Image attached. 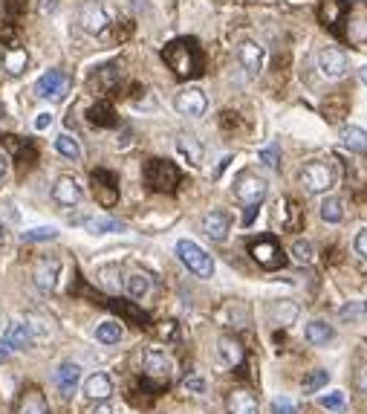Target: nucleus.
<instances>
[{"label":"nucleus","mask_w":367,"mask_h":414,"mask_svg":"<svg viewBox=\"0 0 367 414\" xmlns=\"http://www.w3.org/2000/svg\"><path fill=\"white\" fill-rule=\"evenodd\" d=\"M162 61L173 70V75L188 82L203 73V50L194 38H177L168 47H162Z\"/></svg>","instance_id":"obj_1"},{"label":"nucleus","mask_w":367,"mask_h":414,"mask_svg":"<svg viewBox=\"0 0 367 414\" xmlns=\"http://www.w3.org/2000/svg\"><path fill=\"white\" fill-rule=\"evenodd\" d=\"M145 183L153 188V191H173L180 186V168L173 165L171 160H162V156H153V160L145 163Z\"/></svg>","instance_id":"obj_2"},{"label":"nucleus","mask_w":367,"mask_h":414,"mask_svg":"<svg viewBox=\"0 0 367 414\" xmlns=\"http://www.w3.org/2000/svg\"><path fill=\"white\" fill-rule=\"evenodd\" d=\"M298 180L306 191H313V194H324V191H330L333 183H336V171L321 163V160H310V163H304L301 174H298Z\"/></svg>","instance_id":"obj_3"},{"label":"nucleus","mask_w":367,"mask_h":414,"mask_svg":"<svg viewBox=\"0 0 367 414\" xmlns=\"http://www.w3.org/2000/svg\"><path fill=\"white\" fill-rule=\"evenodd\" d=\"M177 258L194 275H200V279H211V275H214V261H211V255L205 249H200L194 241H180L177 244Z\"/></svg>","instance_id":"obj_4"},{"label":"nucleus","mask_w":367,"mask_h":414,"mask_svg":"<svg viewBox=\"0 0 367 414\" xmlns=\"http://www.w3.org/2000/svg\"><path fill=\"white\" fill-rule=\"evenodd\" d=\"M79 24L90 35H104L113 27V15H110V9L104 3H99V0H90V3L81 9V15H79Z\"/></svg>","instance_id":"obj_5"},{"label":"nucleus","mask_w":367,"mask_h":414,"mask_svg":"<svg viewBox=\"0 0 367 414\" xmlns=\"http://www.w3.org/2000/svg\"><path fill=\"white\" fill-rule=\"evenodd\" d=\"M235 194L237 200L246 206H260V200L266 197V180L252 171H243L237 180H235Z\"/></svg>","instance_id":"obj_6"},{"label":"nucleus","mask_w":367,"mask_h":414,"mask_svg":"<svg viewBox=\"0 0 367 414\" xmlns=\"http://www.w3.org/2000/svg\"><path fill=\"white\" fill-rule=\"evenodd\" d=\"M252 255H255V261L260 267H266V269H281L286 264V255H283V249L278 246L275 238H258V241H252Z\"/></svg>","instance_id":"obj_7"},{"label":"nucleus","mask_w":367,"mask_h":414,"mask_svg":"<svg viewBox=\"0 0 367 414\" xmlns=\"http://www.w3.org/2000/svg\"><path fill=\"white\" fill-rule=\"evenodd\" d=\"M173 108H177L182 116H203L208 110V96L200 90V87H182L173 98Z\"/></svg>","instance_id":"obj_8"},{"label":"nucleus","mask_w":367,"mask_h":414,"mask_svg":"<svg viewBox=\"0 0 367 414\" xmlns=\"http://www.w3.org/2000/svg\"><path fill=\"white\" fill-rule=\"evenodd\" d=\"M67 84H70L67 73H61V70H47V73L35 82V96H41V98H52V102H58V98H64Z\"/></svg>","instance_id":"obj_9"},{"label":"nucleus","mask_w":367,"mask_h":414,"mask_svg":"<svg viewBox=\"0 0 367 414\" xmlns=\"http://www.w3.org/2000/svg\"><path fill=\"white\" fill-rule=\"evenodd\" d=\"M318 70L327 78H341L347 70H350V58H347V52H341L338 47H327L318 52Z\"/></svg>","instance_id":"obj_10"},{"label":"nucleus","mask_w":367,"mask_h":414,"mask_svg":"<svg viewBox=\"0 0 367 414\" xmlns=\"http://www.w3.org/2000/svg\"><path fill=\"white\" fill-rule=\"evenodd\" d=\"M93 194L95 200H99L102 206H113L116 200H119V186H116V174L113 171H93Z\"/></svg>","instance_id":"obj_11"},{"label":"nucleus","mask_w":367,"mask_h":414,"mask_svg":"<svg viewBox=\"0 0 367 414\" xmlns=\"http://www.w3.org/2000/svg\"><path fill=\"white\" fill-rule=\"evenodd\" d=\"M142 371L148 374L150 380H168V374L173 371V362H171V357H168L165 350L148 348V350L142 353Z\"/></svg>","instance_id":"obj_12"},{"label":"nucleus","mask_w":367,"mask_h":414,"mask_svg":"<svg viewBox=\"0 0 367 414\" xmlns=\"http://www.w3.org/2000/svg\"><path fill=\"white\" fill-rule=\"evenodd\" d=\"M347 17V0H321L318 3V21L330 32H344Z\"/></svg>","instance_id":"obj_13"},{"label":"nucleus","mask_w":367,"mask_h":414,"mask_svg":"<svg viewBox=\"0 0 367 414\" xmlns=\"http://www.w3.org/2000/svg\"><path fill=\"white\" fill-rule=\"evenodd\" d=\"M237 64L249 73V75H258L263 70V47L255 44V41H249V38H243V41L237 44Z\"/></svg>","instance_id":"obj_14"},{"label":"nucleus","mask_w":367,"mask_h":414,"mask_svg":"<svg viewBox=\"0 0 367 414\" xmlns=\"http://www.w3.org/2000/svg\"><path fill=\"white\" fill-rule=\"evenodd\" d=\"M173 145H177V154L182 156L188 165H194V168L203 165V160H205V145L197 140L194 133H177Z\"/></svg>","instance_id":"obj_15"},{"label":"nucleus","mask_w":367,"mask_h":414,"mask_svg":"<svg viewBox=\"0 0 367 414\" xmlns=\"http://www.w3.org/2000/svg\"><path fill=\"white\" fill-rule=\"evenodd\" d=\"M35 284L41 290H55L58 287V279H61V261L55 258V255H47L35 264Z\"/></svg>","instance_id":"obj_16"},{"label":"nucleus","mask_w":367,"mask_h":414,"mask_svg":"<svg viewBox=\"0 0 367 414\" xmlns=\"http://www.w3.org/2000/svg\"><path fill=\"white\" fill-rule=\"evenodd\" d=\"M81 197H84V191H81L79 183L72 180V177H58V180H55V186H52V200H55L58 206H79Z\"/></svg>","instance_id":"obj_17"},{"label":"nucleus","mask_w":367,"mask_h":414,"mask_svg":"<svg viewBox=\"0 0 367 414\" xmlns=\"http://www.w3.org/2000/svg\"><path fill=\"white\" fill-rule=\"evenodd\" d=\"M81 383V365L79 362H61L55 371V385L61 391V397H72L75 388Z\"/></svg>","instance_id":"obj_18"},{"label":"nucleus","mask_w":367,"mask_h":414,"mask_svg":"<svg viewBox=\"0 0 367 414\" xmlns=\"http://www.w3.org/2000/svg\"><path fill=\"white\" fill-rule=\"evenodd\" d=\"M84 397L95 400V403H107L113 397V380L107 377V374H102V371L90 374V377L84 380Z\"/></svg>","instance_id":"obj_19"},{"label":"nucleus","mask_w":367,"mask_h":414,"mask_svg":"<svg viewBox=\"0 0 367 414\" xmlns=\"http://www.w3.org/2000/svg\"><path fill=\"white\" fill-rule=\"evenodd\" d=\"M228 229H231V221H228L226 212L214 209V212H205V214H203V232L208 235L211 241L223 244V241L228 238Z\"/></svg>","instance_id":"obj_20"},{"label":"nucleus","mask_w":367,"mask_h":414,"mask_svg":"<svg viewBox=\"0 0 367 414\" xmlns=\"http://www.w3.org/2000/svg\"><path fill=\"white\" fill-rule=\"evenodd\" d=\"M226 408H228V414H260V406L255 400V394L246 391V388L231 391L226 397Z\"/></svg>","instance_id":"obj_21"},{"label":"nucleus","mask_w":367,"mask_h":414,"mask_svg":"<svg viewBox=\"0 0 367 414\" xmlns=\"http://www.w3.org/2000/svg\"><path fill=\"white\" fill-rule=\"evenodd\" d=\"M217 357H220V362L228 365V368H240L243 360H246V350H243V345H240L235 337H223V339L217 342Z\"/></svg>","instance_id":"obj_22"},{"label":"nucleus","mask_w":367,"mask_h":414,"mask_svg":"<svg viewBox=\"0 0 367 414\" xmlns=\"http://www.w3.org/2000/svg\"><path fill=\"white\" fill-rule=\"evenodd\" d=\"M338 140H341V145H344L347 151H353V154H367V131H364V128L347 125V128H341Z\"/></svg>","instance_id":"obj_23"},{"label":"nucleus","mask_w":367,"mask_h":414,"mask_svg":"<svg viewBox=\"0 0 367 414\" xmlns=\"http://www.w3.org/2000/svg\"><path fill=\"white\" fill-rule=\"evenodd\" d=\"M333 337H336L333 325H327L321 319H313L310 325L304 327V339L310 342V345H327V342H333Z\"/></svg>","instance_id":"obj_24"},{"label":"nucleus","mask_w":367,"mask_h":414,"mask_svg":"<svg viewBox=\"0 0 367 414\" xmlns=\"http://www.w3.org/2000/svg\"><path fill=\"white\" fill-rule=\"evenodd\" d=\"M26 64H29L26 50L17 47V44H9L6 52H3V67H6V73H9V75H21V73L26 70Z\"/></svg>","instance_id":"obj_25"},{"label":"nucleus","mask_w":367,"mask_h":414,"mask_svg":"<svg viewBox=\"0 0 367 414\" xmlns=\"http://www.w3.org/2000/svg\"><path fill=\"white\" fill-rule=\"evenodd\" d=\"M3 339L9 342V348H12V350H26V348L32 345V327H29V325H24V322H12Z\"/></svg>","instance_id":"obj_26"},{"label":"nucleus","mask_w":367,"mask_h":414,"mask_svg":"<svg viewBox=\"0 0 367 414\" xmlns=\"http://www.w3.org/2000/svg\"><path fill=\"white\" fill-rule=\"evenodd\" d=\"M87 119L93 122V125H99V128H116V110H113V105L110 102H95V105H90V110H87Z\"/></svg>","instance_id":"obj_27"},{"label":"nucleus","mask_w":367,"mask_h":414,"mask_svg":"<svg viewBox=\"0 0 367 414\" xmlns=\"http://www.w3.org/2000/svg\"><path fill=\"white\" fill-rule=\"evenodd\" d=\"M125 290H127V295L133 302H139V299H145V295L150 293V279H148V275H142V272H133V275H127V279H125Z\"/></svg>","instance_id":"obj_28"},{"label":"nucleus","mask_w":367,"mask_h":414,"mask_svg":"<svg viewBox=\"0 0 367 414\" xmlns=\"http://www.w3.org/2000/svg\"><path fill=\"white\" fill-rule=\"evenodd\" d=\"M95 342H102V345H119L122 342V325L116 322V319L102 322L99 327H95Z\"/></svg>","instance_id":"obj_29"},{"label":"nucleus","mask_w":367,"mask_h":414,"mask_svg":"<svg viewBox=\"0 0 367 414\" xmlns=\"http://www.w3.org/2000/svg\"><path fill=\"white\" fill-rule=\"evenodd\" d=\"M55 151L61 154V156H67V160H81V145H79V140L75 136H70V133H61L55 140Z\"/></svg>","instance_id":"obj_30"},{"label":"nucleus","mask_w":367,"mask_h":414,"mask_svg":"<svg viewBox=\"0 0 367 414\" xmlns=\"http://www.w3.org/2000/svg\"><path fill=\"white\" fill-rule=\"evenodd\" d=\"M84 226L93 232V235H110V232H125V223L116 221V218H90L84 221Z\"/></svg>","instance_id":"obj_31"},{"label":"nucleus","mask_w":367,"mask_h":414,"mask_svg":"<svg viewBox=\"0 0 367 414\" xmlns=\"http://www.w3.org/2000/svg\"><path fill=\"white\" fill-rule=\"evenodd\" d=\"M341 218H344V203L338 197H327L321 203V221L324 223H341Z\"/></svg>","instance_id":"obj_32"},{"label":"nucleus","mask_w":367,"mask_h":414,"mask_svg":"<svg viewBox=\"0 0 367 414\" xmlns=\"http://www.w3.org/2000/svg\"><path fill=\"white\" fill-rule=\"evenodd\" d=\"M58 238V229L55 226H35L21 232V241L24 244H41V241H55Z\"/></svg>","instance_id":"obj_33"},{"label":"nucleus","mask_w":367,"mask_h":414,"mask_svg":"<svg viewBox=\"0 0 367 414\" xmlns=\"http://www.w3.org/2000/svg\"><path fill=\"white\" fill-rule=\"evenodd\" d=\"M3 142L17 154V160H21L24 165H29L32 160H35V148L32 145H26L24 140H21V136H3Z\"/></svg>","instance_id":"obj_34"},{"label":"nucleus","mask_w":367,"mask_h":414,"mask_svg":"<svg viewBox=\"0 0 367 414\" xmlns=\"http://www.w3.org/2000/svg\"><path fill=\"white\" fill-rule=\"evenodd\" d=\"M327 383H330V374H327V371H310V374H306V377H304V383H301V391L304 394H315V391H321Z\"/></svg>","instance_id":"obj_35"},{"label":"nucleus","mask_w":367,"mask_h":414,"mask_svg":"<svg viewBox=\"0 0 367 414\" xmlns=\"http://www.w3.org/2000/svg\"><path fill=\"white\" fill-rule=\"evenodd\" d=\"M21 414H49L47 411V403L41 397V391H29L24 397V406H21Z\"/></svg>","instance_id":"obj_36"},{"label":"nucleus","mask_w":367,"mask_h":414,"mask_svg":"<svg viewBox=\"0 0 367 414\" xmlns=\"http://www.w3.org/2000/svg\"><path fill=\"white\" fill-rule=\"evenodd\" d=\"M318 406H321V408H330V411H344V408H347V397H344L341 391L321 394V397H318Z\"/></svg>","instance_id":"obj_37"},{"label":"nucleus","mask_w":367,"mask_h":414,"mask_svg":"<svg viewBox=\"0 0 367 414\" xmlns=\"http://www.w3.org/2000/svg\"><path fill=\"white\" fill-rule=\"evenodd\" d=\"M292 258L298 264H313V244L310 241H295L292 244Z\"/></svg>","instance_id":"obj_38"},{"label":"nucleus","mask_w":367,"mask_h":414,"mask_svg":"<svg viewBox=\"0 0 367 414\" xmlns=\"http://www.w3.org/2000/svg\"><path fill=\"white\" fill-rule=\"evenodd\" d=\"M272 414H298V406L292 403V397H275L272 400Z\"/></svg>","instance_id":"obj_39"},{"label":"nucleus","mask_w":367,"mask_h":414,"mask_svg":"<svg viewBox=\"0 0 367 414\" xmlns=\"http://www.w3.org/2000/svg\"><path fill=\"white\" fill-rule=\"evenodd\" d=\"M260 160H263V165H269V168H278V165H281V163H278V160H281L278 145L272 142L269 148H263V151H260Z\"/></svg>","instance_id":"obj_40"},{"label":"nucleus","mask_w":367,"mask_h":414,"mask_svg":"<svg viewBox=\"0 0 367 414\" xmlns=\"http://www.w3.org/2000/svg\"><path fill=\"white\" fill-rule=\"evenodd\" d=\"M182 388L191 391V394H203L205 391V380L200 377V374H188V377L182 380Z\"/></svg>","instance_id":"obj_41"},{"label":"nucleus","mask_w":367,"mask_h":414,"mask_svg":"<svg viewBox=\"0 0 367 414\" xmlns=\"http://www.w3.org/2000/svg\"><path fill=\"white\" fill-rule=\"evenodd\" d=\"M353 249H356L359 258H364V261H367V226H361V229L356 232V238H353Z\"/></svg>","instance_id":"obj_42"},{"label":"nucleus","mask_w":367,"mask_h":414,"mask_svg":"<svg viewBox=\"0 0 367 414\" xmlns=\"http://www.w3.org/2000/svg\"><path fill=\"white\" fill-rule=\"evenodd\" d=\"M275 313H278V316H281V322H292L295 316H298V307L295 304H275Z\"/></svg>","instance_id":"obj_43"},{"label":"nucleus","mask_w":367,"mask_h":414,"mask_svg":"<svg viewBox=\"0 0 367 414\" xmlns=\"http://www.w3.org/2000/svg\"><path fill=\"white\" fill-rule=\"evenodd\" d=\"M364 307H367L364 302H353V304H347V307H341V310H338V316H341V319H353V316H356V313H364Z\"/></svg>","instance_id":"obj_44"},{"label":"nucleus","mask_w":367,"mask_h":414,"mask_svg":"<svg viewBox=\"0 0 367 414\" xmlns=\"http://www.w3.org/2000/svg\"><path fill=\"white\" fill-rule=\"evenodd\" d=\"M356 388L367 397V362H361L359 371H356Z\"/></svg>","instance_id":"obj_45"},{"label":"nucleus","mask_w":367,"mask_h":414,"mask_svg":"<svg viewBox=\"0 0 367 414\" xmlns=\"http://www.w3.org/2000/svg\"><path fill=\"white\" fill-rule=\"evenodd\" d=\"M32 125H35V131H47L52 125V113H38Z\"/></svg>","instance_id":"obj_46"},{"label":"nucleus","mask_w":367,"mask_h":414,"mask_svg":"<svg viewBox=\"0 0 367 414\" xmlns=\"http://www.w3.org/2000/svg\"><path fill=\"white\" fill-rule=\"evenodd\" d=\"M93 414H125V411H122V408H119V406H113V403H110V400H107V403H102V406H99V408H95V411H93Z\"/></svg>","instance_id":"obj_47"},{"label":"nucleus","mask_w":367,"mask_h":414,"mask_svg":"<svg viewBox=\"0 0 367 414\" xmlns=\"http://www.w3.org/2000/svg\"><path fill=\"white\" fill-rule=\"evenodd\" d=\"M255 218H258V206H249V212L243 214V226H252Z\"/></svg>","instance_id":"obj_48"},{"label":"nucleus","mask_w":367,"mask_h":414,"mask_svg":"<svg viewBox=\"0 0 367 414\" xmlns=\"http://www.w3.org/2000/svg\"><path fill=\"white\" fill-rule=\"evenodd\" d=\"M12 357V348H9V342L6 339H0V362H6Z\"/></svg>","instance_id":"obj_49"},{"label":"nucleus","mask_w":367,"mask_h":414,"mask_svg":"<svg viewBox=\"0 0 367 414\" xmlns=\"http://www.w3.org/2000/svg\"><path fill=\"white\" fill-rule=\"evenodd\" d=\"M6 171H9V160H6V154H0V180L6 177Z\"/></svg>","instance_id":"obj_50"},{"label":"nucleus","mask_w":367,"mask_h":414,"mask_svg":"<svg viewBox=\"0 0 367 414\" xmlns=\"http://www.w3.org/2000/svg\"><path fill=\"white\" fill-rule=\"evenodd\" d=\"M6 244V226H3V221H0V246Z\"/></svg>","instance_id":"obj_51"},{"label":"nucleus","mask_w":367,"mask_h":414,"mask_svg":"<svg viewBox=\"0 0 367 414\" xmlns=\"http://www.w3.org/2000/svg\"><path fill=\"white\" fill-rule=\"evenodd\" d=\"M359 75H361V82H364V84H367V64H364V67H361V70H359Z\"/></svg>","instance_id":"obj_52"},{"label":"nucleus","mask_w":367,"mask_h":414,"mask_svg":"<svg viewBox=\"0 0 367 414\" xmlns=\"http://www.w3.org/2000/svg\"><path fill=\"white\" fill-rule=\"evenodd\" d=\"M0 119H6V110H3V105H0Z\"/></svg>","instance_id":"obj_53"}]
</instances>
